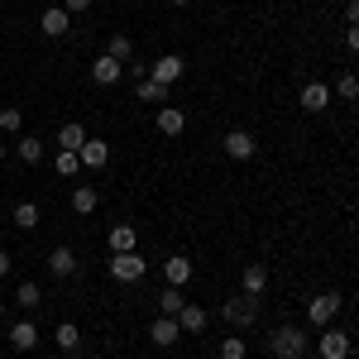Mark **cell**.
I'll list each match as a JSON object with an SVG mask.
<instances>
[{"instance_id":"1","label":"cell","mask_w":359,"mask_h":359,"mask_svg":"<svg viewBox=\"0 0 359 359\" xmlns=\"http://www.w3.org/2000/svg\"><path fill=\"white\" fill-rule=\"evenodd\" d=\"M269 355L273 359H306V331L302 326H273L269 331Z\"/></svg>"},{"instance_id":"2","label":"cell","mask_w":359,"mask_h":359,"mask_svg":"<svg viewBox=\"0 0 359 359\" xmlns=\"http://www.w3.org/2000/svg\"><path fill=\"white\" fill-rule=\"evenodd\" d=\"M106 269H111L115 283H139V278L149 273V259H144L139 249H130V254H111V264H106Z\"/></svg>"},{"instance_id":"3","label":"cell","mask_w":359,"mask_h":359,"mask_svg":"<svg viewBox=\"0 0 359 359\" xmlns=\"http://www.w3.org/2000/svg\"><path fill=\"white\" fill-rule=\"evenodd\" d=\"M316 350H321V359H350L355 355V340H350V331H340V326H321Z\"/></svg>"},{"instance_id":"4","label":"cell","mask_w":359,"mask_h":359,"mask_svg":"<svg viewBox=\"0 0 359 359\" xmlns=\"http://www.w3.org/2000/svg\"><path fill=\"white\" fill-rule=\"evenodd\" d=\"M221 311H225V321H230L235 331H249V326L259 321V297H245V292H240V297H225Z\"/></svg>"},{"instance_id":"5","label":"cell","mask_w":359,"mask_h":359,"mask_svg":"<svg viewBox=\"0 0 359 359\" xmlns=\"http://www.w3.org/2000/svg\"><path fill=\"white\" fill-rule=\"evenodd\" d=\"M340 306H345L340 292H321V297H311V302H306V321H311V326H331Z\"/></svg>"},{"instance_id":"6","label":"cell","mask_w":359,"mask_h":359,"mask_svg":"<svg viewBox=\"0 0 359 359\" xmlns=\"http://www.w3.org/2000/svg\"><path fill=\"white\" fill-rule=\"evenodd\" d=\"M221 149H225V158H235V163H245V158H254V135L249 130H230V135L221 139Z\"/></svg>"},{"instance_id":"7","label":"cell","mask_w":359,"mask_h":359,"mask_svg":"<svg viewBox=\"0 0 359 359\" xmlns=\"http://www.w3.org/2000/svg\"><path fill=\"white\" fill-rule=\"evenodd\" d=\"M182 72H187V62H182L177 53H163L158 62H149V77H154V82H163V86H172Z\"/></svg>"},{"instance_id":"8","label":"cell","mask_w":359,"mask_h":359,"mask_svg":"<svg viewBox=\"0 0 359 359\" xmlns=\"http://www.w3.org/2000/svg\"><path fill=\"white\" fill-rule=\"evenodd\" d=\"M149 340L168 350V345H177L182 340V326H177V316H154V326H149Z\"/></svg>"},{"instance_id":"9","label":"cell","mask_w":359,"mask_h":359,"mask_svg":"<svg viewBox=\"0 0 359 359\" xmlns=\"http://www.w3.org/2000/svg\"><path fill=\"white\" fill-rule=\"evenodd\" d=\"M163 278H168V287H187V283H192V259H187V254H168Z\"/></svg>"},{"instance_id":"10","label":"cell","mask_w":359,"mask_h":359,"mask_svg":"<svg viewBox=\"0 0 359 359\" xmlns=\"http://www.w3.org/2000/svg\"><path fill=\"white\" fill-rule=\"evenodd\" d=\"M120 77H125V62H115L111 53H101L96 62H91V82L96 86H115Z\"/></svg>"},{"instance_id":"11","label":"cell","mask_w":359,"mask_h":359,"mask_svg":"<svg viewBox=\"0 0 359 359\" xmlns=\"http://www.w3.org/2000/svg\"><path fill=\"white\" fill-rule=\"evenodd\" d=\"M10 345H15L20 355L39 350V326H34V316H25V321H15V326H10Z\"/></svg>"},{"instance_id":"12","label":"cell","mask_w":359,"mask_h":359,"mask_svg":"<svg viewBox=\"0 0 359 359\" xmlns=\"http://www.w3.org/2000/svg\"><path fill=\"white\" fill-rule=\"evenodd\" d=\"M48 273L53 278H77V254L67 245H53L48 249Z\"/></svg>"},{"instance_id":"13","label":"cell","mask_w":359,"mask_h":359,"mask_svg":"<svg viewBox=\"0 0 359 359\" xmlns=\"http://www.w3.org/2000/svg\"><path fill=\"white\" fill-rule=\"evenodd\" d=\"M77 158H82V168H91V172H96V168L111 163V144H106V139H86L82 149H77Z\"/></svg>"},{"instance_id":"14","label":"cell","mask_w":359,"mask_h":359,"mask_svg":"<svg viewBox=\"0 0 359 359\" xmlns=\"http://www.w3.org/2000/svg\"><path fill=\"white\" fill-rule=\"evenodd\" d=\"M240 292H245V297H264V292H269V269H264V264H249L245 273H240Z\"/></svg>"},{"instance_id":"15","label":"cell","mask_w":359,"mask_h":359,"mask_svg":"<svg viewBox=\"0 0 359 359\" xmlns=\"http://www.w3.org/2000/svg\"><path fill=\"white\" fill-rule=\"evenodd\" d=\"M326 106H331V86H326V82H306L302 86V111L306 115H321Z\"/></svg>"},{"instance_id":"16","label":"cell","mask_w":359,"mask_h":359,"mask_svg":"<svg viewBox=\"0 0 359 359\" xmlns=\"http://www.w3.org/2000/svg\"><path fill=\"white\" fill-rule=\"evenodd\" d=\"M39 29H43L48 39H62V34L72 29V15H67L62 5H53V10H43V15H39Z\"/></svg>"},{"instance_id":"17","label":"cell","mask_w":359,"mask_h":359,"mask_svg":"<svg viewBox=\"0 0 359 359\" xmlns=\"http://www.w3.org/2000/svg\"><path fill=\"white\" fill-rule=\"evenodd\" d=\"M177 326H182V335H201V331H206V306L187 302L182 311H177Z\"/></svg>"},{"instance_id":"18","label":"cell","mask_w":359,"mask_h":359,"mask_svg":"<svg viewBox=\"0 0 359 359\" xmlns=\"http://www.w3.org/2000/svg\"><path fill=\"white\" fill-rule=\"evenodd\" d=\"M96 206H101V192H96L91 182H77V187H72V211H77V216H91Z\"/></svg>"},{"instance_id":"19","label":"cell","mask_w":359,"mask_h":359,"mask_svg":"<svg viewBox=\"0 0 359 359\" xmlns=\"http://www.w3.org/2000/svg\"><path fill=\"white\" fill-rule=\"evenodd\" d=\"M53 139H57V149H72V154H77V149H82L91 135H86L77 120H67V125H57V135H53Z\"/></svg>"},{"instance_id":"20","label":"cell","mask_w":359,"mask_h":359,"mask_svg":"<svg viewBox=\"0 0 359 359\" xmlns=\"http://www.w3.org/2000/svg\"><path fill=\"white\" fill-rule=\"evenodd\" d=\"M182 130H187V115L177 111V106H158V135H182Z\"/></svg>"},{"instance_id":"21","label":"cell","mask_w":359,"mask_h":359,"mask_svg":"<svg viewBox=\"0 0 359 359\" xmlns=\"http://www.w3.org/2000/svg\"><path fill=\"white\" fill-rule=\"evenodd\" d=\"M106 53H111L115 62H135V39H130V34H120V29H115L111 39H106Z\"/></svg>"},{"instance_id":"22","label":"cell","mask_w":359,"mask_h":359,"mask_svg":"<svg viewBox=\"0 0 359 359\" xmlns=\"http://www.w3.org/2000/svg\"><path fill=\"white\" fill-rule=\"evenodd\" d=\"M135 225H111V235H106V245H111V254H130L135 249Z\"/></svg>"},{"instance_id":"23","label":"cell","mask_w":359,"mask_h":359,"mask_svg":"<svg viewBox=\"0 0 359 359\" xmlns=\"http://www.w3.org/2000/svg\"><path fill=\"white\" fill-rule=\"evenodd\" d=\"M53 340H57V350H62V355H77V350H82V331H77L72 321H62V326L53 331Z\"/></svg>"},{"instance_id":"24","label":"cell","mask_w":359,"mask_h":359,"mask_svg":"<svg viewBox=\"0 0 359 359\" xmlns=\"http://www.w3.org/2000/svg\"><path fill=\"white\" fill-rule=\"evenodd\" d=\"M15 154H20V163H39V158H43V144H39V135H20L15 139Z\"/></svg>"},{"instance_id":"25","label":"cell","mask_w":359,"mask_h":359,"mask_svg":"<svg viewBox=\"0 0 359 359\" xmlns=\"http://www.w3.org/2000/svg\"><path fill=\"white\" fill-rule=\"evenodd\" d=\"M39 302H43V292H39V283H20V287H15V306H20V311H39Z\"/></svg>"},{"instance_id":"26","label":"cell","mask_w":359,"mask_h":359,"mask_svg":"<svg viewBox=\"0 0 359 359\" xmlns=\"http://www.w3.org/2000/svg\"><path fill=\"white\" fill-rule=\"evenodd\" d=\"M135 91H139V101H149V106H168V86L154 82V77H144Z\"/></svg>"},{"instance_id":"27","label":"cell","mask_w":359,"mask_h":359,"mask_svg":"<svg viewBox=\"0 0 359 359\" xmlns=\"http://www.w3.org/2000/svg\"><path fill=\"white\" fill-rule=\"evenodd\" d=\"M10 221L20 225V230H34V225L43 221V211H39V201H20V206H15V216H10Z\"/></svg>"},{"instance_id":"28","label":"cell","mask_w":359,"mask_h":359,"mask_svg":"<svg viewBox=\"0 0 359 359\" xmlns=\"http://www.w3.org/2000/svg\"><path fill=\"white\" fill-rule=\"evenodd\" d=\"M182 306H187L182 287H163V292H158V316H177Z\"/></svg>"},{"instance_id":"29","label":"cell","mask_w":359,"mask_h":359,"mask_svg":"<svg viewBox=\"0 0 359 359\" xmlns=\"http://www.w3.org/2000/svg\"><path fill=\"white\" fill-rule=\"evenodd\" d=\"M331 96H340V101H350V106H355V101H359V77H355V72H340L335 86H331Z\"/></svg>"},{"instance_id":"30","label":"cell","mask_w":359,"mask_h":359,"mask_svg":"<svg viewBox=\"0 0 359 359\" xmlns=\"http://www.w3.org/2000/svg\"><path fill=\"white\" fill-rule=\"evenodd\" d=\"M25 130V111L20 106H0V135H20Z\"/></svg>"},{"instance_id":"31","label":"cell","mask_w":359,"mask_h":359,"mask_svg":"<svg viewBox=\"0 0 359 359\" xmlns=\"http://www.w3.org/2000/svg\"><path fill=\"white\" fill-rule=\"evenodd\" d=\"M221 359H245L249 355V345H245V335H225L221 340V350H216Z\"/></svg>"},{"instance_id":"32","label":"cell","mask_w":359,"mask_h":359,"mask_svg":"<svg viewBox=\"0 0 359 359\" xmlns=\"http://www.w3.org/2000/svg\"><path fill=\"white\" fill-rule=\"evenodd\" d=\"M57 172H62V177H77V168H82V158H77V154H72V149H57Z\"/></svg>"},{"instance_id":"33","label":"cell","mask_w":359,"mask_h":359,"mask_svg":"<svg viewBox=\"0 0 359 359\" xmlns=\"http://www.w3.org/2000/svg\"><path fill=\"white\" fill-rule=\"evenodd\" d=\"M345 48L359 53V25H345Z\"/></svg>"},{"instance_id":"34","label":"cell","mask_w":359,"mask_h":359,"mask_svg":"<svg viewBox=\"0 0 359 359\" xmlns=\"http://www.w3.org/2000/svg\"><path fill=\"white\" fill-rule=\"evenodd\" d=\"M62 10H67V15H86V10H91V0H62Z\"/></svg>"},{"instance_id":"35","label":"cell","mask_w":359,"mask_h":359,"mask_svg":"<svg viewBox=\"0 0 359 359\" xmlns=\"http://www.w3.org/2000/svg\"><path fill=\"white\" fill-rule=\"evenodd\" d=\"M345 25H359V0H350V5H345Z\"/></svg>"},{"instance_id":"36","label":"cell","mask_w":359,"mask_h":359,"mask_svg":"<svg viewBox=\"0 0 359 359\" xmlns=\"http://www.w3.org/2000/svg\"><path fill=\"white\" fill-rule=\"evenodd\" d=\"M10 269H15V259H10V254H5V249H0V278L10 273Z\"/></svg>"},{"instance_id":"37","label":"cell","mask_w":359,"mask_h":359,"mask_svg":"<svg viewBox=\"0 0 359 359\" xmlns=\"http://www.w3.org/2000/svg\"><path fill=\"white\" fill-rule=\"evenodd\" d=\"M0 321H5V297H0Z\"/></svg>"},{"instance_id":"38","label":"cell","mask_w":359,"mask_h":359,"mask_svg":"<svg viewBox=\"0 0 359 359\" xmlns=\"http://www.w3.org/2000/svg\"><path fill=\"white\" fill-rule=\"evenodd\" d=\"M172 5H192V0H172Z\"/></svg>"},{"instance_id":"39","label":"cell","mask_w":359,"mask_h":359,"mask_svg":"<svg viewBox=\"0 0 359 359\" xmlns=\"http://www.w3.org/2000/svg\"><path fill=\"white\" fill-rule=\"evenodd\" d=\"M0 163H5V144H0Z\"/></svg>"},{"instance_id":"40","label":"cell","mask_w":359,"mask_h":359,"mask_svg":"<svg viewBox=\"0 0 359 359\" xmlns=\"http://www.w3.org/2000/svg\"><path fill=\"white\" fill-rule=\"evenodd\" d=\"M43 359H57V355H43Z\"/></svg>"}]
</instances>
